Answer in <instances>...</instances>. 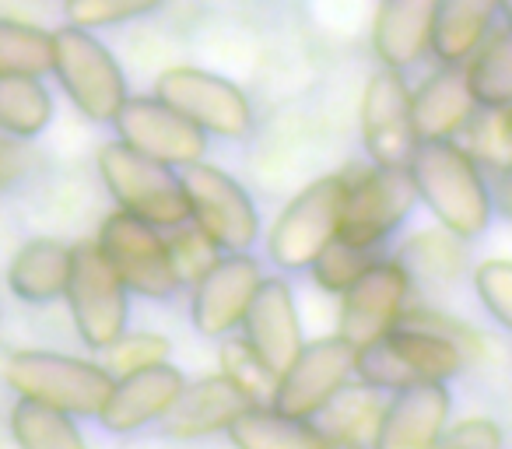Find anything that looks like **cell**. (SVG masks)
<instances>
[{"label": "cell", "instance_id": "obj_1", "mask_svg": "<svg viewBox=\"0 0 512 449\" xmlns=\"http://www.w3.org/2000/svg\"><path fill=\"white\" fill-rule=\"evenodd\" d=\"M407 176L418 193V204L432 211L439 229L460 243L488 232L495 218V193L491 183L456 141H418Z\"/></svg>", "mask_w": 512, "mask_h": 449}, {"label": "cell", "instance_id": "obj_2", "mask_svg": "<svg viewBox=\"0 0 512 449\" xmlns=\"http://www.w3.org/2000/svg\"><path fill=\"white\" fill-rule=\"evenodd\" d=\"M463 365H467V351L456 341L428 330L397 327L369 348H358L355 379L369 390L400 393L428 383L446 386L453 376H460Z\"/></svg>", "mask_w": 512, "mask_h": 449}, {"label": "cell", "instance_id": "obj_3", "mask_svg": "<svg viewBox=\"0 0 512 449\" xmlns=\"http://www.w3.org/2000/svg\"><path fill=\"white\" fill-rule=\"evenodd\" d=\"M4 379L18 400L53 407L71 418H95L113 390V376L99 362L60 351H15L4 365Z\"/></svg>", "mask_w": 512, "mask_h": 449}, {"label": "cell", "instance_id": "obj_4", "mask_svg": "<svg viewBox=\"0 0 512 449\" xmlns=\"http://www.w3.org/2000/svg\"><path fill=\"white\" fill-rule=\"evenodd\" d=\"M50 74L60 81L67 99L92 123H113L120 106L130 99L127 74L106 43L95 32L64 29L53 32Z\"/></svg>", "mask_w": 512, "mask_h": 449}, {"label": "cell", "instance_id": "obj_5", "mask_svg": "<svg viewBox=\"0 0 512 449\" xmlns=\"http://www.w3.org/2000/svg\"><path fill=\"white\" fill-rule=\"evenodd\" d=\"M99 176L109 197L116 200V211L130 214L144 225L169 232L190 221L179 172L169 165H158L137 151L123 148L120 141H109L99 151Z\"/></svg>", "mask_w": 512, "mask_h": 449}, {"label": "cell", "instance_id": "obj_6", "mask_svg": "<svg viewBox=\"0 0 512 449\" xmlns=\"http://www.w3.org/2000/svg\"><path fill=\"white\" fill-rule=\"evenodd\" d=\"M344 193L348 176H320L299 197H292V204H285L267 236V257L278 271H309V264L334 243L341 232Z\"/></svg>", "mask_w": 512, "mask_h": 449}, {"label": "cell", "instance_id": "obj_7", "mask_svg": "<svg viewBox=\"0 0 512 449\" xmlns=\"http://www.w3.org/2000/svg\"><path fill=\"white\" fill-rule=\"evenodd\" d=\"M179 183L190 207V225H197L218 253H249L260 239V214L253 197L221 165L193 162L179 169Z\"/></svg>", "mask_w": 512, "mask_h": 449}, {"label": "cell", "instance_id": "obj_8", "mask_svg": "<svg viewBox=\"0 0 512 449\" xmlns=\"http://www.w3.org/2000/svg\"><path fill=\"white\" fill-rule=\"evenodd\" d=\"M155 99L200 130L204 137L239 141L253 130V102L225 74L204 67H169L158 74Z\"/></svg>", "mask_w": 512, "mask_h": 449}, {"label": "cell", "instance_id": "obj_9", "mask_svg": "<svg viewBox=\"0 0 512 449\" xmlns=\"http://www.w3.org/2000/svg\"><path fill=\"white\" fill-rule=\"evenodd\" d=\"M95 246H99L109 271L127 288V295L169 302L183 288L176 278V267H172L169 246H165V232L155 229V225H144L130 214L113 211L102 221Z\"/></svg>", "mask_w": 512, "mask_h": 449}, {"label": "cell", "instance_id": "obj_10", "mask_svg": "<svg viewBox=\"0 0 512 449\" xmlns=\"http://www.w3.org/2000/svg\"><path fill=\"white\" fill-rule=\"evenodd\" d=\"M67 309L85 348L106 351L127 334L130 295L120 285L95 243L71 246V278H67Z\"/></svg>", "mask_w": 512, "mask_h": 449}, {"label": "cell", "instance_id": "obj_11", "mask_svg": "<svg viewBox=\"0 0 512 449\" xmlns=\"http://www.w3.org/2000/svg\"><path fill=\"white\" fill-rule=\"evenodd\" d=\"M414 207H418V193L407 169L372 165L358 176H348L337 236L358 246H386V239L400 232Z\"/></svg>", "mask_w": 512, "mask_h": 449}, {"label": "cell", "instance_id": "obj_12", "mask_svg": "<svg viewBox=\"0 0 512 449\" xmlns=\"http://www.w3.org/2000/svg\"><path fill=\"white\" fill-rule=\"evenodd\" d=\"M355 355L358 351L337 334L306 341L299 358L278 376L267 404L288 418L313 421L323 404H330L334 393H341L355 379Z\"/></svg>", "mask_w": 512, "mask_h": 449}, {"label": "cell", "instance_id": "obj_13", "mask_svg": "<svg viewBox=\"0 0 512 449\" xmlns=\"http://www.w3.org/2000/svg\"><path fill=\"white\" fill-rule=\"evenodd\" d=\"M116 141L137 155L151 158L169 169H186L193 162H204L207 137L179 113H172L155 95H130L113 116Z\"/></svg>", "mask_w": 512, "mask_h": 449}, {"label": "cell", "instance_id": "obj_14", "mask_svg": "<svg viewBox=\"0 0 512 449\" xmlns=\"http://www.w3.org/2000/svg\"><path fill=\"white\" fill-rule=\"evenodd\" d=\"M411 295V278L397 260L379 257L348 292H341V313H337V337L351 348H369L379 337L400 327Z\"/></svg>", "mask_w": 512, "mask_h": 449}, {"label": "cell", "instance_id": "obj_15", "mask_svg": "<svg viewBox=\"0 0 512 449\" xmlns=\"http://www.w3.org/2000/svg\"><path fill=\"white\" fill-rule=\"evenodd\" d=\"M264 281V267L253 253H221L197 281H193L190 316L193 327L207 341H225L235 334Z\"/></svg>", "mask_w": 512, "mask_h": 449}, {"label": "cell", "instance_id": "obj_16", "mask_svg": "<svg viewBox=\"0 0 512 449\" xmlns=\"http://www.w3.org/2000/svg\"><path fill=\"white\" fill-rule=\"evenodd\" d=\"M362 144L372 165L407 169L418 134L411 120V85L404 74L379 67L362 92Z\"/></svg>", "mask_w": 512, "mask_h": 449}, {"label": "cell", "instance_id": "obj_17", "mask_svg": "<svg viewBox=\"0 0 512 449\" xmlns=\"http://www.w3.org/2000/svg\"><path fill=\"white\" fill-rule=\"evenodd\" d=\"M239 330L246 348L260 358V365L274 379L299 358V351L306 348V330H302V313L288 278H281V274L267 278L264 274Z\"/></svg>", "mask_w": 512, "mask_h": 449}, {"label": "cell", "instance_id": "obj_18", "mask_svg": "<svg viewBox=\"0 0 512 449\" xmlns=\"http://www.w3.org/2000/svg\"><path fill=\"white\" fill-rule=\"evenodd\" d=\"M186 386V376L172 362L148 365V369L127 372V376L113 379L102 411L95 414L99 425L113 435H130L141 428L155 425L169 414V407L179 400Z\"/></svg>", "mask_w": 512, "mask_h": 449}, {"label": "cell", "instance_id": "obj_19", "mask_svg": "<svg viewBox=\"0 0 512 449\" xmlns=\"http://www.w3.org/2000/svg\"><path fill=\"white\" fill-rule=\"evenodd\" d=\"M449 411L453 397L439 383L393 393L383 404L369 449H435L439 435L449 428Z\"/></svg>", "mask_w": 512, "mask_h": 449}, {"label": "cell", "instance_id": "obj_20", "mask_svg": "<svg viewBox=\"0 0 512 449\" xmlns=\"http://www.w3.org/2000/svg\"><path fill=\"white\" fill-rule=\"evenodd\" d=\"M253 400L239 390L228 376H204L186 383L179 400L162 418V432L169 439H204V435L225 432Z\"/></svg>", "mask_w": 512, "mask_h": 449}, {"label": "cell", "instance_id": "obj_21", "mask_svg": "<svg viewBox=\"0 0 512 449\" xmlns=\"http://www.w3.org/2000/svg\"><path fill=\"white\" fill-rule=\"evenodd\" d=\"M439 0H383L372 22V50L386 71H411L428 57Z\"/></svg>", "mask_w": 512, "mask_h": 449}, {"label": "cell", "instance_id": "obj_22", "mask_svg": "<svg viewBox=\"0 0 512 449\" xmlns=\"http://www.w3.org/2000/svg\"><path fill=\"white\" fill-rule=\"evenodd\" d=\"M474 113L477 106L467 92L463 67L439 64V71H432L418 92H411V120L418 141H453Z\"/></svg>", "mask_w": 512, "mask_h": 449}, {"label": "cell", "instance_id": "obj_23", "mask_svg": "<svg viewBox=\"0 0 512 449\" xmlns=\"http://www.w3.org/2000/svg\"><path fill=\"white\" fill-rule=\"evenodd\" d=\"M505 0H439L432 25V53L442 67H463L467 57L495 32Z\"/></svg>", "mask_w": 512, "mask_h": 449}, {"label": "cell", "instance_id": "obj_24", "mask_svg": "<svg viewBox=\"0 0 512 449\" xmlns=\"http://www.w3.org/2000/svg\"><path fill=\"white\" fill-rule=\"evenodd\" d=\"M71 278V246L64 239L39 236L15 253L8 267V288L29 306L60 302Z\"/></svg>", "mask_w": 512, "mask_h": 449}, {"label": "cell", "instance_id": "obj_25", "mask_svg": "<svg viewBox=\"0 0 512 449\" xmlns=\"http://www.w3.org/2000/svg\"><path fill=\"white\" fill-rule=\"evenodd\" d=\"M383 393L369 390V386L351 379L341 393H334L330 404H323V411L313 418V425L320 428V435L327 439V446H358L369 449L372 432L379 425L383 414Z\"/></svg>", "mask_w": 512, "mask_h": 449}, {"label": "cell", "instance_id": "obj_26", "mask_svg": "<svg viewBox=\"0 0 512 449\" xmlns=\"http://www.w3.org/2000/svg\"><path fill=\"white\" fill-rule=\"evenodd\" d=\"M235 449H327L313 421L288 418L271 404H253L225 428Z\"/></svg>", "mask_w": 512, "mask_h": 449}, {"label": "cell", "instance_id": "obj_27", "mask_svg": "<svg viewBox=\"0 0 512 449\" xmlns=\"http://www.w3.org/2000/svg\"><path fill=\"white\" fill-rule=\"evenodd\" d=\"M467 92L477 109H509L512 106V32L505 22L495 25L488 39L477 46L463 64Z\"/></svg>", "mask_w": 512, "mask_h": 449}, {"label": "cell", "instance_id": "obj_28", "mask_svg": "<svg viewBox=\"0 0 512 449\" xmlns=\"http://www.w3.org/2000/svg\"><path fill=\"white\" fill-rule=\"evenodd\" d=\"M53 95L43 78H0V134L32 141L53 120Z\"/></svg>", "mask_w": 512, "mask_h": 449}, {"label": "cell", "instance_id": "obj_29", "mask_svg": "<svg viewBox=\"0 0 512 449\" xmlns=\"http://www.w3.org/2000/svg\"><path fill=\"white\" fill-rule=\"evenodd\" d=\"M463 148V155L477 165L481 172H498L509 176L512 169V127L509 109H477L463 130L453 137Z\"/></svg>", "mask_w": 512, "mask_h": 449}, {"label": "cell", "instance_id": "obj_30", "mask_svg": "<svg viewBox=\"0 0 512 449\" xmlns=\"http://www.w3.org/2000/svg\"><path fill=\"white\" fill-rule=\"evenodd\" d=\"M11 435L18 449H88L71 414L32 404V400H18L11 407Z\"/></svg>", "mask_w": 512, "mask_h": 449}, {"label": "cell", "instance_id": "obj_31", "mask_svg": "<svg viewBox=\"0 0 512 449\" xmlns=\"http://www.w3.org/2000/svg\"><path fill=\"white\" fill-rule=\"evenodd\" d=\"M53 32L43 25L0 18V78H43L50 74Z\"/></svg>", "mask_w": 512, "mask_h": 449}, {"label": "cell", "instance_id": "obj_32", "mask_svg": "<svg viewBox=\"0 0 512 449\" xmlns=\"http://www.w3.org/2000/svg\"><path fill=\"white\" fill-rule=\"evenodd\" d=\"M393 260L407 271L411 285L414 281H449L453 274H460L463 250H460V239L439 229L407 239Z\"/></svg>", "mask_w": 512, "mask_h": 449}, {"label": "cell", "instance_id": "obj_33", "mask_svg": "<svg viewBox=\"0 0 512 449\" xmlns=\"http://www.w3.org/2000/svg\"><path fill=\"white\" fill-rule=\"evenodd\" d=\"M379 257H383V246H358L337 236L334 243L309 264V274H313L316 288H323V292H330V295H341V292H348Z\"/></svg>", "mask_w": 512, "mask_h": 449}, {"label": "cell", "instance_id": "obj_34", "mask_svg": "<svg viewBox=\"0 0 512 449\" xmlns=\"http://www.w3.org/2000/svg\"><path fill=\"white\" fill-rule=\"evenodd\" d=\"M169 0H64V15L71 29L95 32V29H113V25L134 22L151 11L165 8Z\"/></svg>", "mask_w": 512, "mask_h": 449}, {"label": "cell", "instance_id": "obj_35", "mask_svg": "<svg viewBox=\"0 0 512 449\" xmlns=\"http://www.w3.org/2000/svg\"><path fill=\"white\" fill-rule=\"evenodd\" d=\"M169 355H172L169 337L155 334V330H141V334H123L113 348L102 351L106 362H99V365L116 379V376H127V372L148 369V365L169 362Z\"/></svg>", "mask_w": 512, "mask_h": 449}, {"label": "cell", "instance_id": "obj_36", "mask_svg": "<svg viewBox=\"0 0 512 449\" xmlns=\"http://www.w3.org/2000/svg\"><path fill=\"white\" fill-rule=\"evenodd\" d=\"M221 376H228L253 404H267L278 379L260 365V358L246 348L242 337H225L221 344Z\"/></svg>", "mask_w": 512, "mask_h": 449}, {"label": "cell", "instance_id": "obj_37", "mask_svg": "<svg viewBox=\"0 0 512 449\" xmlns=\"http://www.w3.org/2000/svg\"><path fill=\"white\" fill-rule=\"evenodd\" d=\"M165 246H169V257H172V267H176L179 285H193V281L221 257L218 246H214L197 225H190V221H183L179 229H169Z\"/></svg>", "mask_w": 512, "mask_h": 449}, {"label": "cell", "instance_id": "obj_38", "mask_svg": "<svg viewBox=\"0 0 512 449\" xmlns=\"http://www.w3.org/2000/svg\"><path fill=\"white\" fill-rule=\"evenodd\" d=\"M474 292L488 316L502 330L512 327V264L502 257H491L474 267Z\"/></svg>", "mask_w": 512, "mask_h": 449}, {"label": "cell", "instance_id": "obj_39", "mask_svg": "<svg viewBox=\"0 0 512 449\" xmlns=\"http://www.w3.org/2000/svg\"><path fill=\"white\" fill-rule=\"evenodd\" d=\"M435 449H505V432L491 418H463L439 435Z\"/></svg>", "mask_w": 512, "mask_h": 449}, {"label": "cell", "instance_id": "obj_40", "mask_svg": "<svg viewBox=\"0 0 512 449\" xmlns=\"http://www.w3.org/2000/svg\"><path fill=\"white\" fill-rule=\"evenodd\" d=\"M22 169H25V151L18 148V141H4L0 137V186H8Z\"/></svg>", "mask_w": 512, "mask_h": 449}, {"label": "cell", "instance_id": "obj_41", "mask_svg": "<svg viewBox=\"0 0 512 449\" xmlns=\"http://www.w3.org/2000/svg\"><path fill=\"white\" fill-rule=\"evenodd\" d=\"M327 449H358V446H327Z\"/></svg>", "mask_w": 512, "mask_h": 449}]
</instances>
